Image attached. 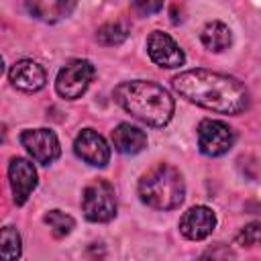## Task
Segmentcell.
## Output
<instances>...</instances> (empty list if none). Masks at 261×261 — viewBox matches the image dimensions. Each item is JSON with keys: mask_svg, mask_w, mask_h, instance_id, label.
Returning a JSON list of instances; mask_svg holds the SVG:
<instances>
[{"mask_svg": "<svg viewBox=\"0 0 261 261\" xmlns=\"http://www.w3.org/2000/svg\"><path fill=\"white\" fill-rule=\"evenodd\" d=\"M175 92L186 100L222 114H239L249 106L247 88L224 73L210 69H190L181 71L171 80Z\"/></svg>", "mask_w": 261, "mask_h": 261, "instance_id": "6da1fadb", "label": "cell"}, {"mask_svg": "<svg viewBox=\"0 0 261 261\" xmlns=\"http://www.w3.org/2000/svg\"><path fill=\"white\" fill-rule=\"evenodd\" d=\"M114 100L149 126H165L173 116V98L155 82H122L114 90Z\"/></svg>", "mask_w": 261, "mask_h": 261, "instance_id": "7a4b0ae2", "label": "cell"}, {"mask_svg": "<svg viewBox=\"0 0 261 261\" xmlns=\"http://www.w3.org/2000/svg\"><path fill=\"white\" fill-rule=\"evenodd\" d=\"M139 196L147 206L155 210L177 208L186 196L181 173L167 163H159L151 167L139 179Z\"/></svg>", "mask_w": 261, "mask_h": 261, "instance_id": "3957f363", "label": "cell"}, {"mask_svg": "<svg viewBox=\"0 0 261 261\" xmlns=\"http://www.w3.org/2000/svg\"><path fill=\"white\" fill-rule=\"evenodd\" d=\"M84 216L92 222H108L116 214V198L114 188L106 179H94L86 186L82 196Z\"/></svg>", "mask_w": 261, "mask_h": 261, "instance_id": "277c9868", "label": "cell"}, {"mask_svg": "<svg viewBox=\"0 0 261 261\" xmlns=\"http://www.w3.org/2000/svg\"><path fill=\"white\" fill-rule=\"evenodd\" d=\"M94 65L86 59H73L65 67L59 69L55 80V90L65 100H77L88 90L90 82L94 80Z\"/></svg>", "mask_w": 261, "mask_h": 261, "instance_id": "5b68a950", "label": "cell"}, {"mask_svg": "<svg viewBox=\"0 0 261 261\" xmlns=\"http://www.w3.org/2000/svg\"><path fill=\"white\" fill-rule=\"evenodd\" d=\"M234 143V130L214 118H206L198 124V147L204 155L208 157H218L224 155Z\"/></svg>", "mask_w": 261, "mask_h": 261, "instance_id": "8992f818", "label": "cell"}, {"mask_svg": "<svg viewBox=\"0 0 261 261\" xmlns=\"http://www.w3.org/2000/svg\"><path fill=\"white\" fill-rule=\"evenodd\" d=\"M20 145L27 149V153L37 163H43V165L53 163L59 157V153H61L59 141H57L55 133L49 130V128H29V130H22L20 133Z\"/></svg>", "mask_w": 261, "mask_h": 261, "instance_id": "52a82bcc", "label": "cell"}, {"mask_svg": "<svg viewBox=\"0 0 261 261\" xmlns=\"http://www.w3.org/2000/svg\"><path fill=\"white\" fill-rule=\"evenodd\" d=\"M75 155L94 167H104L110 161V147L104 141L102 135H98L94 128H84L73 143Z\"/></svg>", "mask_w": 261, "mask_h": 261, "instance_id": "ba28073f", "label": "cell"}, {"mask_svg": "<svg viewBox=\"0 0 261 261\" xmlns=\"http://www.w3.org/2000/svg\"><path fill=\"white\" fill-rule=\"evenodd\" d=\"M147 51H149V57L159 67L173 69V67L184 65V61H186V55L179 49V45L167 33H161V31L151 33V37L147 39Z\"/></svg>", "mask_w": 261, "mask_h": 261, "instance_id": "9c48e42d", "label": "cell"}, {"mask_svg": "<svg viewBox=\"0 0 261 261\" xmlns=\"http://www.w3.org/2000/svg\"><path fill=\"white\" fill-rule=\"evenodd\" d=\"M8 177H10V188L14 194V202L20 206L29 200L31 192L37 188V171L31 161L22 157H14L8 165Z\"/></svg>", "mask_w": 261, "mask_h": 261, "instance_id": "30bf717a", "label": "cell"}, {"mask_svg": "<svg viewBox=\"0 0 261 261\" xmlns=\"http://www.w3.org/2000/svg\"><path fill=\"white\" fill-rule=\"evenodd\" d=\"M214 226H216V216L208 206H194L179 220V230L190 241L206 239L214 230Z\"/></svg>", "mask_w": 261, "mask_h": 261, "instance_id": "8fae6325", "label": "cell"}, {"mask_svg": "<svg viewBox=\"0 0 261 261\" xmlns=\"http://www.w3.org/2000/svg\"><path fill=\"white\" fill-rule=\"evenodd\" d=\"M8 77L12 82L14 88L22 90V92H39L45 82H47V75H45V69L33 61V59H20L16 61L10 71H8Z\"/></svg>", "mask_w": 261, "mask_h": 261, "instance_id": "7c38bea8", "label": "cell"}, {"mask_svg": "<svg viewBox=\"0 0 261 261\" xmlns=\"http://www.w3.org/2000/svg\"><path fill=\"white\" fill-rule=\"evenodd\" d=\"M112 145L122 155H135L147 147V135L135 124L120 122L112 130Z\"/></svg>", "mask_w": 261, "mask_h": 261, "instance_id": "4fadbf2b", "label": "cell"}, {"mask_svg": "<svg viewBox=\"0 0 261 261\" xmlns=\"http://www.w3.org/2000/svg\"><path fill=\"white\" fill-rule=\"evenodd\" d=\"M27 8L39 20L57 22L63 16H67L75 8V4L73 2H59V0H49V2L41 0V2H27Z\"/></svg>", "mask_w": 261, "mask_h": 261, "instance_id": "5bb4252c", "label": "cell"}, {"mask_svg": "<svg viewBox=\"0 0 261 261\" xmlns=\"http://www.w3.org/2000/svg\"><path fill=\"white\" fill-rule=\"evenodd\" d=\"M202 43H204V47L206 49H210V51H224V49H228L230 47V43H232V35H230V29L224 24V22H220V20H212V22H208L206 27H204V31H202Z\"/></svg>", "mask_w": 261, "mask_h": 261, "instance_id": "9a60e30c", "label": "cell"}, {"mask_svg": "<svg viewBox=\"0 0 261 261\" xmlns=\"http://www.w3.org/2000/svg\"><path fill=\"white\" fill-rule=\"evenodd\" d=\"M126 37H128V29H126V24H122V22H106V24H102V27L98 29V33H96L98 43H102V45H106V47L120 45Z\"/></svg>", "mask_w": 261, "mask_h": 261, "instance_id": "2e32d148", "label": "cell"}, {"mask_svg": "<svg viewBox=\"0 0 261 261\" xmlns=\"http://www.w3.org/2000/svg\"><path fill=\"white\" fill-rule=\"evenodd\" d=\"M45 224L51 228V232L55 237H65V234L71 232L75 222H73V218L69 214H65L61 210H51V212L45 214Z\"/></svg>", "mask_w": 261, "mask_h": 261, "instance_id": "e0dca14e", "label": "cell"}, {"mask_svg": "<svg viewBox=\"0 0 261 261\" xmlns=\"http://www.w3.org/2000/svg\"><path fill=\"white\" fill-rule=\"evenodd\" d=\"M20 257V237L12 226L2 228V261H16Z\"/></svg>", "mask_w": 261, "mask_h": 261, "instance_id": "ac0fdd59", "label": "cell"}, {"mask_svg": "<svg viewBox=\"0 0 261 261\" xmlns=\"http://www.w3.org/2000/svg\"><path fill=\"white\" fill-rule=\"evenodd\" d=\"M237 243L243 247H257L261 245V222H249L237 234Z\"/></svg>", "mask_w": 261, "mask_h": 261, "instance_id": "d6986e66", "label": "cell"}, {"mask_svg": "<svg viewBox=\"0 0 261 261\" xmlns=\"http://www.w3.org/2000/svg\"><path fill=\"white\" fill-rule=\"evenodd\" d=\"M234 255L226 245H214L210 249H206L196 261H232Z\"/></svg>", "mask_w": 261, "mask_h": 261, "instance_id": "ffe728a7", "label": "cell"}, {"mask_svg": "<svg viewBox=\"0 0 261 261\" xmlns=\"http://www.w3.org/2000/svg\"><path fill=\"white\" fill-rule=\"evenodd\" d=\"M161 6H163L161 2H153V4H149V2H147V4H145V2H137V4H135V8H139V10H143V12H155V10H159Z\"/></svg>", "mask_w": 261, "mask_h": 261, "instance_id": "44dd1931", "label": "cell"}]
</instances>
